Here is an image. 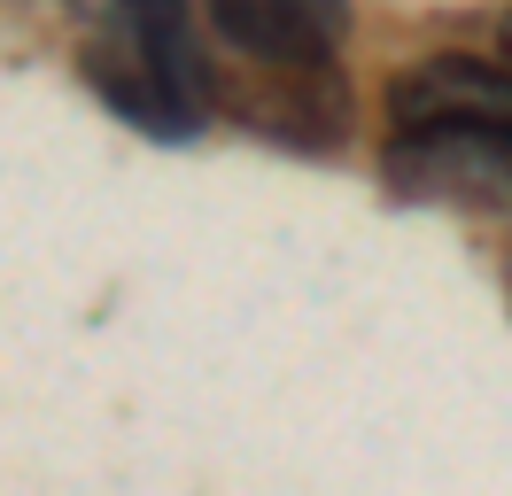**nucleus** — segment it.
Returning a JSON list of instances; mask_svg holds the SVG:
<instances>
[{"label": "nucleus", "mask_w": 512, "mask_h": 496, "mask_svg": "<svg viewBox=\"0 0 512 496\" xmlns=\"http://www.w3.org/2000/svg\"><path fill=\"white\" fill-rule=\"evenodd\" d=\"M497 55L512 62V8H505V24H497Z\"/></svg>", "instance_id": "7"}, {"label": "nucleus", "mask_w": 512, "mask_h": 496, "mask_svg": "<svg viewBox=\"0 0 512 496\" xmlns=\"http://www.w3.org/2000/svg\"><path fill=\"white\" fill-rule=\"evenodd\" d=\"M256 93L241 101L249 132H280L295 148H319L334 155L350 140V86L334 62H249Z\"/></svg>", "instance_id": "5"}, {"label": "nucleus", "mask_w": 512, "mask_h": 496, "mask_svg": "<svg viewBox=\"0 0 512 496\" xmlns=\"http://www.w3.org/2000/svg\"><path fill=\"white\" fill-rule=\"evenodd\" d=\"M78 70L101 93V109L148 140H194L218 117L225 93L187 0H101L86 47H78Z\"/></svg>", "instance_id": "1"}, {"label": "nucleus", "mask_w": 512, "mask_h": 496, "mask_svg": "<svg viewBox=\"0 0 512 496\" xmlns=\"http://www.w3.org/2000/svg\"><path fill=\"white\" fill-rule=\"evenodd\" d=\"M497 279H505V303H512V233H505V256H497Z\"/></svg>", "instance_id": "6"}, {"label": "nucleus", "mask_w": 512, "mask_h": 496, "mask_svg": "<svg viewBox=\"0 0 512 496\" xmlns=\"http://www.w3.org/2000/svg\"><path fill=\"white\" fill-rule=\"evenodd\" d=\"M381 179L404 202L512 225V124H396L381 148Z\"/></svg>", "instance_id": "2"}, {"label": "nucleus", "mask_w": 512, "mask_h": 496, "mask_svg": "<svg viewBox=\"0 0 512 496\" xmlns=\"http://www.w3.org/2000/svg\"><path fill=\"white\" fill-rule=\"evenodd\" d=\"M396 124H512V62L419 55L388 86V132Z\"/></svg>", "instance_id": "4"}, {"label": "nucleus", "mask_w": 512, "mask_h": 496, "mask_svg": "<svg viewBox=\"0 0 512 496\" xmlns=\"http://www.w3.org/2000/svg\"><path fill=\"white\" fill-rule=\"evenodd\" d=\"M202 16L241 62H334L350 0H202Z\"/></svg>", "instance_id": "3"}]
</instances>
